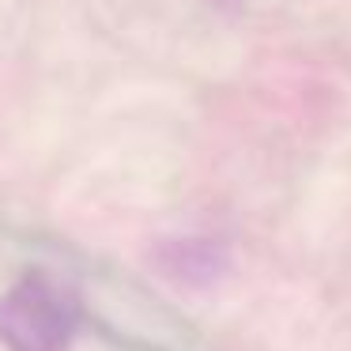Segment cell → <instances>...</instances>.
<instances>
[{
	"mask_svg": "<svg viewBox=\"0 0 351 351\" xmlns=\"http://www.w3.org/2000/svg\"><path fill=\"white\" fill-rule=\"evenodd\" d=\"M72 332L76 306L49 276H23L0 298V343L8 351H64Z\"/></svg>",
	"mask_w": 351,
	"mask_h": 351,
	"instance_id": "obj_1",
	"label": "cell"
}]
</instances>
